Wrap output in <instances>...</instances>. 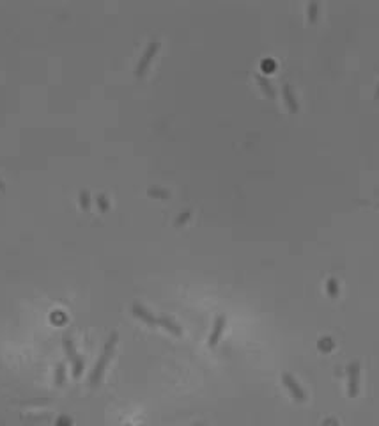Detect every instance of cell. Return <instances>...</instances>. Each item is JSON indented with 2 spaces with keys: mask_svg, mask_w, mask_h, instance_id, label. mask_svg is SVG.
Instances as JSON below:
<instances>
[{
  "mask_svg": "<svg viewBox=\"0 0 379 426\" xmlns=\"http://www.w3.org/2000/svg\"><path fill=\"white\" fill-rule=\"evenodd\" d=\"M117 341H119V332L113 330L112 334H110L108 339H106L105 348H103L101 355H99L98 362H96V366H94L92 373H90V378H89V380H90V385H94V387L101 384V378H103V375H105L106 366H108L110 359H112L113 352H115Z\"/></svg>",
  "mask_w": 379,
  "mask_h": 426,
  "instance_id": "cell-1",
  "label": "cell"
},
{
  "mask_svg": "<svg viewBox=\"0 0 379 426\" xmlns=\"http://www.w3.org/2000/svg\"><path fill=\"white\" fill-rule=\"evenodd\" d=\"M64 350H66V354H68L69 361H71V364H73V375H75V377H80V375H82V370H83V361H82V357L78 355V352H76L75 341H73L71 336H64Z\"/></svg>",
  "mask_w": 379,
  "mask_h": 426,
  "instance_id": "cell-2",
  "label": "cell"
},
{
  "mask_svg": "<svg viewBox=\"0 0 379 426\" xmlns=\"http://www.w3.org/2000/svg\"><path fill=\"white\" fill-rule=\"evenodd\" d=\"M158 48H160V39H158V38H153V39H151L149 45H147L146 52H144V53H142V57H140L139 64H137V69H135L137 75H144V71H146L147 66L151 64V60H153V57L156 55Z\"/></svg>",
  "mask_w": 379,
  "mask_h": 426,
  "instance_id": "cell-3",
  "label": "cell"
},
{
  "mask_svg": "<svg viewBox=\"0 0 379 426\" xmlns=\"http://www.w3.org/2000/svg\"><path fill=\"white\" fill-rule=\"evenodd\" d=\"M282 382H284V385H286V387L289 389V392L293 394V398H294L296 401L303 403V401L307 400V394H305V391L300 387L298 380H296V378H294L291 373H284V375H282Z\"/></svg>",
  "mask_w": 379,
  "mask_h": 426,
  "instance_id": "cell-4",
  "label": "cell"
},
{
  "mask_svg": "<svg viewBox=\"0 0 379 426\" xmlns=\"http://www.w3.org/2000/svg\"><path fill=\"white\" fill-rule=\"evenodd\" d=\"M132 313L135 314L137 318H140L142 321H146L147 325H160V316H154L151 311H147L146 307L140 306V304H133Z\"/></svg>",
  "mask_w": 379,
  "mask_h": 426,
  "instance_id": "cell-5",
  "label": "cell"
},
{
  "mask_svg": "<svg viewBox=\"0 0 379 426\" xmlns=\"http://www.w3.org/2000/svg\"><path fill=\"white\" fill-rule=\"evenodd\" d=\"M347 375H349V396L354 398L358 394V375H360V364L353 362L347 368Z\"/></svg>",
  "mask_w": 379,
  "mask_h": 426,
  "instance_id": "cell-6",
  "label": "cell"
},
{
  "mask_svg": "<svg viewBox=\"0 0 379 426\" xmlns=\"http://www.w3.org/2000/svg\"><path fill=\"white\" fill-rule=\"evenodd\" d=\"M223 325H225V318L218 316L216 321H214L213 332H211V336H209V345H211V347H214V345L218 343V339H220V334H222V330H223Z\"/></svg>",
  "mask_w": 379,
  "mask_h": 426,
  "instance_id": "cell-7",
  "label": "cell"
},
{
  "mask_svg": "<svg viewBox=\"0 0 379 426\" xmlns=\"http://www.w3.org/2000/svg\"><path fill=\"white\" fill-rule=\"evenodd\" d=\"M284 96H286V102L289 105L291 110H298V102L294 98V95H291V86L289 83H284Z\"/></svg>",
  "mask_w": 379,
  "mask_h": 426,
  "instance_id": "cell-8",
  "label": "cell"
},
{
  "mask_svg": "<svg viewBox=\"0 0 379 426\" xmlns=\"http://www.w3.org/2000/svg\"><path fill=\"white\" fill-rule=\"evenodd\" d=\"M257 80H259L261 83H263V89H266L268 93H270L271 96L275 95V89H273V86H271V82L270 80L266 78V76H263V75H257Z\"/></svg>",
  "mask_w": 379,
  "mask_h": 426,
  "instance_id": "cell-9",
  "label": "cell"
},
{
  "mask_svg": "<svg viewBox=\"0 0 379 426\" xmlns=\"http://www.w3.org/2000/svg\"><path fill=\"white\" fill-rule=\"evenodd\" d=\"M55 426H73V419L69 417V415H60L59 419H57Z\"/></svg>",
  "mask_w": 379,
  "mask_h": 426,
  "instance_id": "cell-10",
  "label": "cell"
},
{
  "mask_svg": "<svg viewBox=\"0 0 379 426\" xmlns=\"http://www.w3.org/2000/svg\"><path fill=\"white\" fill-rule=\"evenodd\" d=\"M64 382V364H59V370H57V384L62 385Z\"/></svg>",
  "mask_w": 379,
  "mask_h": 426,
  "instance_id": "cell-11",
  "label": "cell"
},
{
  "mask_svg": "<svg viewBox=\"0 0 379 426\" xmlns=\"http://www.w3.org/2000/svg\"><path fill=\"white\" fill-rule=\"evenodd\" d=\"M96 199H98V204L103 208V210H106V208H108V201H106V197H105V196H98V197H96Z\"/></svg>",
  "mask_w": 379,
  "mask_h": 426,
  "instance_id": "cell-12",
  "label": "cell"
},
{
  "mask_svg": "<svg viewBox=\"0 0 379 426\" xmlns=\"http://www.w3.org/2000/svg\"><path fill=\"white\" fill-rule=\"evenodd\" d=\"M80 203H82L83 206H89V194L83 192V190L80 192Z\"/></svg>",
  "mask_w": 379,
  "mask_h": 426,
  "instance_id": "cell-13",
  "label": "cell"
},
{
  "mask_svg": "<svg viewBox=\"0 0 379 426\" xmlns=\"http://www.w3.org/2000/svg\"><path fill=\"white\" fill-rule=\"evenodd\" d=\"M375 98H379V86H377V91H375Z\"/></svg>",
  "mask_w": 379,
  "mask_h": 426,
  "instance_id": "cell-14",
  "label": "cell"
},
{
  "mask_svg": "<svg viewBox=\"0 0 379 426\" xmlns=\"http://www.w3.org/2000/svg\"><path fill=\"white\" fill-rule=\"evenodd\" d=\"M0 189H4V181L0 180Z\"/></svg>",
  "mask_w": 379,
  "mask_h": 426,
  "instance_id": "cell-15",
  "label": "cell"
},
{
  "mask_svg": "<svg viewBox=\"0 0 379 426\" xmlns=\"http://www.w3.org/2000/svg\"><path fill=\"white\" fill-rule=\"evenodd\" d=\"M193 426H204V424H202V422H199V424H193Z\"/></svg>",
  "mask_w": 379,
  "mask_h": 426,
  "instance_id": "cell-16",
  "label": "cell"
}]
</instances>
